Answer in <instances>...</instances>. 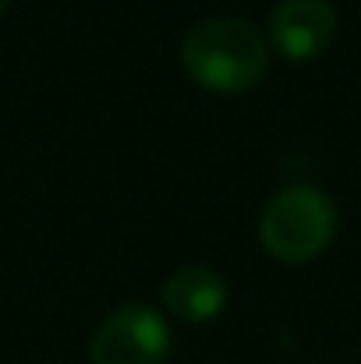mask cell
<instances>
[{
    "label": "cell",
    "instance_id": "obj_6",
    "mask_svg": "<svg viewBox=\"0 0 361 364\" xmlns=\"http://www.w3.org/2000/svg\"><path fill=\"white\" fill-rule=\"evenodd\" d=\"M7 7H11V0H0V18L7 14Z\"/></svg>",
    "mask_w": 361,
    "mask_h": 364
},
{
    "label": "cell",
    "instance_id": "obj_2",
    "mask_svg": "<svg viewBox=\"0 0 361 364\" xmlns=\"http://www.w3.org/2000/svg\"><path fill=\"white\" fill-rule=\"evenodd\" d=\"M337 234V205L312 184H291L276 191L258 220L262 247L283 265H305L319 258Z\"/></svg>",
    "mask_w": 361,
    "mask_h": 364
},
{
    "label": "cell",
    "instance_id": "obj_5",
    "mask_svg": "<svg viewBox=\"0 0 361 364\" xmlns=\"http://www.w3.org/2000/svg\"><path fill=\"white\" fill-rule=\"evenodd\" d=\"M159 301H163V308L174 318L202 326V322H213V318L224 315V308L231 301V290H227V279L216 269H209V265H181L159 287Z\"/></svg>",
    "mask_w": 361,
    "mask_h": 364
},
{
    "label": "cell",
    "instance_id": "obj_1",
    "mask_svg": "<svg viewBox=\"0 0 361 364\" xmlns=\"http://www.w3.org/2000/svg\"><path fill=\"white\" fill-rule=\"evenodd\" d=\"M181 68L206 92L238 96L269 68V39L244 18H206L181 39Z\"/></svg>",
    "mask_w": 361,
    "mask_h": 364
},
{
    "label": "cell",
    "instance_id": "obj_4",
    "mask_svg": "<svg viewBox=\"0 0 361 364\" xmlns=\"http://www.w3.org/2000/svg\"><path fill=\"white\" fill-rule=\"evenodd\" d=\"M337 36V7L330 0H280L269 14V46L294 60H315Z\"/></svg>",
    "mask_w": 361,
    "mask_h": 364
},
{
    "label": "cell",
    "instance_id": "obj_3",
    "mask_svg": "<svg viewBox=\"0 0 361 364\" xmlns=\"http://www.w3.org/2000/svg\"><path fill=\"white\" fill-rule=\"evenodd\" d=\"M170 322L152 304H120L93 333V364H167Z\"/></svg>",
    "mask_w": 361,
    "mask_h": 364
}]
</instances>
